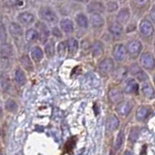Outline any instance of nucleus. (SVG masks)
Returning a JSON list of instances; mask_svg holds the SVG:
<instances>
[{"mask_svg":"<svg viewBox=\"0 0 155 155\" xmlns=\"http://www.w3.org/2000/svg\"><path fill=\"white\" fill-rule=\"evenodd\" d=\"M130 75L133 76L134 79L137 80L139 82H147L149 80V77L147 73L144 72V70L143 69L140 65H139L138 63H133L132 65L130 66L129 71Z\"/></svg>","mask_w":155,"mask_h":155,"instance_id":"1","label":"nucleus"},{"mask_svg":"<svg viewBox=\"0 0 155 155\" xmlns=\"http://www.w3.org/2000/svg\"><path fill=\"white\" fill-rule=\"evenodd\" d=\"M140 65L143 70L152 71L155 69V58L150 52H143L140 56Z\"/></svg>","mask_w":155,"mask_h":155,"instance_id":"2","label":"nucleus"},{"mask_svg":"<svg viewBox=\"0 0 155 155\" xmlns=\"http://www.w3.org/2000/svg\"><path fill=\"white\" fill-rule=\"evenodd\" d=\"M123 92L125 94H130V95H138L139 90H140V85L139 81L131 78V79H127L124 81L123 84Z\"/></svg>","mask_w":155,"mask_h":155,"instance_id":"3","label":"nucleus"},{"mask_svg":"<svg viewBox=\"0 0 155 155\" xmlns=\"http://www.w3.org/2000/svg\"><path fill=\"white\" fill-rule=\"evenodd\" d=\"M126 50H127V53L130 55V57L136 58L138 57L140 52L143 51V45L142 43L138 40H131L128 42L126 45Z\"/></svg>","mask_w":155,"mask_h":155,"instance_id":"4","label":"nucleus"},{"mask_svg":"<svg viewBox=\"0 0 155 155\" xmlns=\"http://www.w3.org/2000/svg\"><path fill=\"white\" fill-rule=\"evenodd\" d=\"M134 108V104L132 101H128V100H124L121 103H119L118 105H116L115 107V110L120 116H128L130 114V113L132 111Z\"/></svg>","mask_w":155,"mask_h":155,"instance_id":"5","label":"nucleus"},{"mask_svg":"<svg viewBox=\"0 0 155 155\" xmlns=\"http://www.w3.org/2000/svg\"><path fill=\"white\" fill-rule=\"evenodd\" d=\"M39 15H40V17H41V18L43 19V21H45L47 22L55 23L58 21V18L56 16L55 12L52 11L50 7H42L40 9Z\"/></svg>","mask_w":155,"mask_h":155,"instance_id":"6","label":"nucleus"},{"mask_svg":"<svg viewBox=\"0 0 155 155\" xmlns=\"http://www.w3.org/2000/svg\"><path fill=\"white\" fill-rule=\"evenodd\" d=\"M124 92L123 90H120L119 88H111L109 91V100L111 104H114V105H118L119 103H121L122 101H124Z\"/></svg>","mask_w":155,"mask_h":155,"instance_id":"7","label":"nucleus"},{"mask_svg":"<svg viewBox=\"0 0 155 155\" xmlns=\"http://www.w3.org/2000/svg\"><path fill=\"white\" fill-rule=\"evenodd\" d=\"M114 69V62L110 57L104 58L99 64V71L103 75H108Z\"/></svg>","mask_w":155,"mask_h":155,"instance_id":"8","label":"nucleus"},{"mask_svg":"<svg viewBox=\"0 0 155 155\" xmlns=\"http://www.w3.org/2000/svg\"><path fill=\"white\" fill-rule=\"evenodd\" d=\"M127 50H126V46H124L123 44H118L114 48L113 51V55L114 58L118 62H122L125 60L126 55H127Z\"/></svg>","mask_w":155,"mask_h":155,"instance_id":"9","label":"nucleus"},{"mask_svg":"<svg viewBox=\"0 0 155 155\" xmlns=\"http://www.w3.org/2000/svg\"><path fill=\"white\" fill-rule=\"evenodd\" d=\"M140 33L145 38L151 37L154 33V27L152 23L147 19H143L140 24Z\"/></svg>","mask_w":155,"mask_h":155,"instance_id":"10","label":"nucleus"},{"mask_svg":"<svg viewBox=\"0 0 155 155\" xmlns=\"http://www.w3.org/2000/svg\"><path fill=\"white\" fill-rule=\"evenodd\" d=\"M150 114H151V108L149 106H140L138 110H136V119L139 122H143V121L147 119Z\"/></svg>","mask_w":155,"mask_h":155,"instance_id":"11","label":"nucleus"},{"mask_svg":"<svg viewBox=\"0 0 155 155\" xmlns=\"http://www.w3.org/2000/svg\"><path fill=\"white\" fill-rule=\"evenodd\" d=\"M140 91H142L144 98H147L148 100L155 99V89L150 82L147 81L143 84V85L140 86Z\"/></svg>","mask_w":155,"mask_h":155,"instance_id":"12","label":"nucleus"},{"mask_svg":"<svg viewBox=\"0 0 155 155\" xmlns=\"http://www.w3.org/2000/svg\"><path fill=\"white\" fill-rule=\"evenodd\" d=\"M36 28L39 35H40L41 41L46 44V41H48V36H50V30H48V26L43 22H38L36 24Z\"/></svg>","mask_w":155,"mask_h":155,"instance_id":"13","label":"nucleus"},{"mask_svg":"<svg viewBox=\"0 0 155 155\" xmlns=\"http://www.w3.org/2000/svg\"><path fill=\"white\" fill-rule=\"evenodd\" d=\"M119 127V119L115 114H110L107 120V130L109 132H114Z\"/></svg>","mask_w":155,"mask_h":155,"instance_id":"14","label":"nucleus"},{"mask_svg":"<svg viewBox=\"0 0 155 155\" xmlns=\"http://www.w3.org/2000/svg\"><path fill=\"white\" fill-rule=\"evenodd\" d=\"M15 81L17 82V84L19 85V86H23L24 84H26L27 81V78H26V75L24 71L21 69V68H18L15 71Z\"/></svg>","mask_w":155,"mask_h":155,"instance_id":"15","label":"nucleus"},{"mask_svg":"<svg viewBox=\"0 0 155 155\" xmlns=\"http://www.w3.org/2000/svg\"><path fill=\"white\" fill-rule=\"evenodd\" d=\"M18 19L19 22L24 24V25H28V24L34 22V21H35V17H34V15L32 13L23 12L18 15Z\"/></svg>","mask_w":155,"mask_h":155,"instance_id":"16","label":"nucleus"},{"mask_svg":"<svg viewBox=\"0 0 155 155\" xmlns=\"http://www.w3.org/2000/svg\"><path fill=\"white\" fill-rule=\"evenodd\" d=\"M30 56L35 62H40L44 58V51L40 47L35 46L30 50Z\"/></svg>","mask_w":155,"mask_h":155,"instance_id":"17","label":"nucleus"},{"mask_svg":"<svg viewBox=\"0 0 155 155\" xmlns=\"http://www.w3.org/2000/svg\"><path fill=\"white\" fill-rule=\"evenodd\" d=\"M4 107H5V110H6L8 113H11V114L17 113V110L18 109L17 102L12 98H8L6 101H5Z\"/></svg>","mask_w":155,"mask_h":155,"instance_id":"18","label":"nucleus"},{"mask_svg":"<svg viewBox=\"0 0 155 155\" xmlns=\"http://www.w3.org/2000/svg\"><path fill=\"white\" fill-rule=\"evenodd\" d=\"M91 51L92 54H93L95 57H98L100 55H102L104 53V45L103 43L100 41H96L93 43V45L91 47Z\"/></svg>","mask_w":155,"mask_h":155,"instance_id":"19","label":"nucleus"},{"mask_svg":"<svg viewBox=\"0 0 155 155\" xmlns=\"http://www.w3.org/2000/svg\"><path fill=\"white\" fill-rule=\"evenodd\" d=\"M60 27L65 33H72L74 31V23L69 18H63L60 21Z\"/></svg>","mask_w":155,"mask_h":155,"instance_id":"20","label":"nucleus"},{"mask_svg":"<svg viewBox=\"0 0 155 155\" xmlns=\"http://www.w3.org/2000/svg\"><path fill=\"white\" fill-rule=\"evenodd\" d=\"M13 47L10 45V44L4 43L2 44L1 47V56L2 59H8L9 57H11L13 55Z\"/></svg>","mask_w":155,"mask_h":155,"instance_id":"21","label":"nucleus"},{"mask_svg":"<svg viewBox=\"0 0 155 155\" xmlns=\"http://www.w3.org/2000/svg\"><path fill=\"white\" fill-rule=\"evenodd\" d=\"M124 139H125L124 131L120 130L117 133V135H116V138H115L114 143V148L115 151H117V150H119L121 147H122V145L124 143Z\"/></svg>","mask_w":155,"mask_h":155,"instance_id":"22","label":"nucleus"},{"mask_svg":"<svg viewBox=\"0 0 155 155\" xmlns=\"http://www.w3.org/2000/svg\"><path fill=\"white\" fill-rule=\"evenodd\" d=\"M130 18V12L129 9H123L118 13L117 17H116V21L118 23H120L121 25L128 21V19Z\"/></svg>","mask_w":155,"mask_h":155,"instance_id":"23","label":"nucleus"},{"mask_svg":"<svg viewBox=\"0 0 155 155\" xmlns=\"http://www.w3.org/2000/svg\"><path fill=\"white\" fill-rule=\"evenodd\" d=\"M67 50L71 54H75V53L79 50V42L75 38H70L67 41Z\"/></svg>","mask_w":155,"mask_h":155,"instance_id":"24","label":"nucleus"},{"mask_svg":"<svg viewBox=\"0 0 155 155\" xmlns=\"http://www.w3.org/2000/svg\"><path fill=\"white\" fill-rule=\"evenodd\" d=\"M19 61H21V64L23 69H25L28 72H32L33 71L32 61L30 60V57H29L28 55H26V54L22 55L21 57V59H19Z\"/></svg>","mask_w":155,"mask_h":155,"instance_id":"25","label":"nucleus"},{"mask_svg":"<svg viewBox=\"0 0 155 155\" xmlns=\"http://www.w3.org/2000/svg\"><path fill=\"white\" fill-rule=\"evenodd\" d=\"M9 31L15 37H19L22 35V28L18 23L16 22H11L9 25Z\"/></svg>","mask_w":155,"mask_h":155,"instance_id":"26","label":"nucleus"},{"mask_svg":"<svg viewBox=\"0 0 155 155\" xmlns=\"http://www.w3.org/2000/svg\"><path fill=\"white\" fill-rule=\"evenodd\" d=\"M90 22L94 27H102L104 25V18L100 16V14H92L90 17Z\"/></svg>","mask_w":155,"mask_h":155,"instance_id":"27","label":"nucleus"},{"mask_svg":"<svg viewBox=\"0 0 155 155\" xmlns=\"http://www.w3.org/2000/svg\"><path fill=\"white\" fill-rule=\"evenodd\" d=\"M55 52V46H54V41L53 40H48L45 44V53L48 57H52L54 55Z\"/></svg>","mask_w":155,"mask_h":155,"instance_id":"28","label":"nucleus"},{"mask_svg":"<svg viewBox=\"0 0 155 155\" xmlns=\"http://www.w3.org/2000/svg\"><path fill=\"white\" fill-rule=\"evenodd\" d=\"M104 10V5L100 2H92L88 6V12L92 14H100Z\"/></svg>","mask_w":155,"mask_h":155,"instance_id":"29","label":"nucleus"},{"mask_svg":"<svg viewBox=\"0 0 155 155\" xmlns=\"http://www.w3.org/2000/svg\"><path fill=\"white\" fill-rule=\"evenodd\" d=\"M25 39L27 42H35L38 39H40V35H39L37 30L30 28L25 32Z\"/></svg>","mask_w":155,"mask_h":155,"instance_id":"30","label":"nucleus"},{"mask_svg":"<svg viewBox=\"0 0 155 155\" xmlns=\"http://www.w3.org/2000/svg\"><path fill=\"white\" fill-rule=\"evenodd\" d=\"M76 22L77 24L81 28H87L88 26V19L84 14H79L76 17Z\"/></svg>","mask_w":155,"mask_h":155,"instance_id":"31","label":"nucleus"},{"mask_svg":"<svg viewBox=\"0 0 155 155\" xmlns=\"http://www.w3.org/2000/svg\"><path fill=\"white\" fill-rule=\"evenodd\" d=\"M110 31L111 34H113V35H114V36H119L123 32V27H122V25H121L120 23H118V22L115 23L114 22V23H113L110 26Z\"/></svg>","mask_w":155,"mask_h":155,"instance_id":"32","label":"nucleus"},{"mask_svg":"<svg viewBox=\"0 0 155 155\" xmlns=\"http://www.w3.org/2000/svg\"><path fill=\"white\" fill-rule=\"evenodd\" d=\"M140 137V129L138 127H133L130 130V135H129V140L132 143H135Z\"/></svg>","mask_w":155,"mask_h":155,"instance_id":"33","label":"nucleus"},{"mask_svg":"<svg viewBox=\"0 0 155 155\" xmlns=\"http://www.w3.org/2000/svg\"><path fill=\"white\" fill-rule=\"evenodd\" d=\"M66 51H68V50H67V45H66L65 42H60L59 44H58V46H57L58 54H59L60 56H63L65 54Z\"/></svg>","mask_w":155,"mask_h":155,"instance_id":"34","label":"nucleus"},{"mask_svg":"<svg viewBox=\"0 0 155 155\" xmlns=\"http://www.w3.org/2000/svg\"><path fill=\"white\" fill-rule=\"evenodd\" d=\"M117 4H116L115 2H109L108 4H107V10H108L109 12H114L115 11L116 9H117Z\"/></svg>","mask_w":155,"mask_h":155,"instance_id":"35","label":"nucleus"},{"mask_svg":"<svg viewBox=\"0 0 155 155\" xmlns=\"http://www.w3.org/2000/svg\"><path fill=\"white\" fill-rule=\"evenodd\" d=\"M6 39H7V33H6V31H5L4 25H3V24H1V42H2V44L5 43Z\"/></svg>","mask_w":155,"mask_h":155,"instance_id":"36","label":"nucleus"},{"mask_svg":"<svg viewBox=\"0 0 155 155\" xmlns=\"http://www.w3.org/2000/svg\"><path fill=\"white\" fill-rule=\"evenodd\" d=\"M52 35L54 37H56V38H61L62 37V33L57 27H54L52 29Z\"/></svg>","mask_w":155,"mask_h":155,"instance_id":"37","label":"nucleus"},{"mask_svg":"<svg viewBox=\"0 0 155 155\" xmlns=\"http://www.w3.org/2000/svg\"><path fill=\"white\" fill-rule=\"evenodd\" d=\"M18 4H21L19 0H7V5H8V6L14 7V6H18Z\"/></svg>","mask_w":155,"mask_h":155,"instance_id":"38","label":"nucleus"},{"mask_svg":"<svg viewBox=\"0 0 155 155\" xmlns=\"http://www.w3.org/2000/svg\"><path fill=\"white\" fill-rule=\"evenodd\" d=\"M135 1L138 5H140V6H143V5H145L147 3L148 0H135Z\"/></svg>","mask_w":155,"mask_h":155,"instance_id":"39","label":"nucleus"},{"mask_svg":"<svg viewBox=\"0 0 155 155\" xmlns=\"http://www.w3.org/2000/svg\"><path fill=\"white\" fill-rule=\"evenodd\" d=\"M150 18H151L152 19V21L155 23V8L151 11V13H150Z\"/></svg>","mask_w":155,"mask_h":155,"instance_id":"40","label":"nucleus"},{"mask_svg":"<svg viewBox=\"0 0 155 155\" xmlns=\"http://www.w3.org/2000/svg\"><path fill=\"white\" fill-rule=\"evenodd\" d=\"M123 155H133V153L131 152V151H129V150H126Z\"/></svg>","mask_w":155,"mask_h":155,"instance_id":"41","label":"nucleus"},{"mask_svg":"<svg viewBox=\"0 0 155 155\" xmlns=\"http://www.w3.org/2000/svg\"><path fill=\"white\" fill-rule=\"evenodd\" d=\"M109 155H115V153H114V150H110V153H109Z\"/></svg>","mask_w":155,"mask_h":155,"instance_id":"42","label":"nucleus"},{"mask_svg":"<svg viewBox=\"0 0 155 155\" xmlns=\"http://www.w3.org/2000/svg\"><path fill=\"white\" fill-rule=\"evenodd\" d=\"M77 1H80V2H87L88 0H77Z\"/></svg>","mask_w":155,"mask_h":155,"instance_id":"43","label":"nucleus"},{"mask_svg":"<svg viewBox=\"0 0 155 155\" xmlns=\"http://www.w3.org/2000/svg\"><path fill=\"white\" fill-rule=\"evenodd\" d=\"M153 81H154V84H155V76L153 77Z\"/></svg>","mask_w":155,"mask_h":155,"instance_id":"44","label":"nucleus"}]
</instances>
